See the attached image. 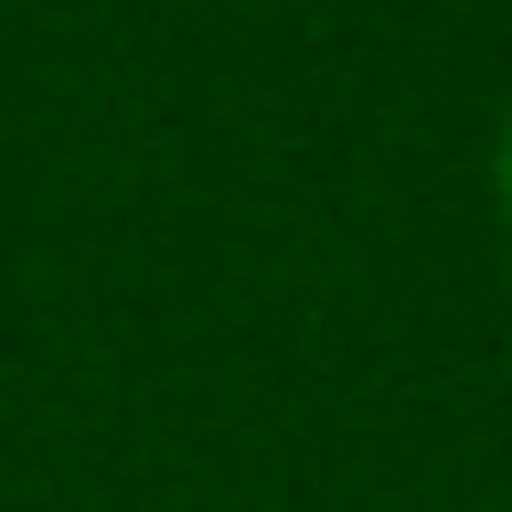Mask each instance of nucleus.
Returning a JSON list of instances; mask_svg holds the SVG:
<instances>
[{
	"label": "nucleus",
	"mask_w": 512,
	"mask_h": 512,
	"mask_svg": "<svg viewBox=\"0 0 512 512\" xmlns=\"http://www.w3.org/2000/svg\"><path fill=\"white\" fill-rule=\"evenodd\" d=\"M491 203H502V235H512V118H502V150H491Z\"/></svg>",
	"instance_id": "1"
}]
</instances>
